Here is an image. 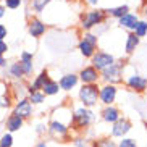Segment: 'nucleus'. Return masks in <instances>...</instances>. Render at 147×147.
<instances>
[{
    "mask_svg": "<svg viewBox=\"0 0 147 147\" xmlns=\"http://www.w3.org/2000/svg\"><path fill=\"white\" fill-rule=\"evenodd\" d=\"M97 95H99V91H97V86L94 84H89V86H84L79 92V97H81L82 104L87 105V107H91L97 102Z\"/></svg>",
    "mask_w": 147,
    "mask_h": 147,
    "instance_id": "obj_1",
    "label": "nucleus"
},
{
    "mask_svg": "<svg viewBox=\"0 0 147 147\" xmlns=\"http://www.w3.org/2000/svg\"><path fill=\"white\" fill-rule=\"evenodd\" d=\"M15 115H18V117H21L23 120L24 118H29L31 113H32V104H31L28 99H21L18 100L16 105H15Z\"/></svg>",
    "mask_w": 147,
    "mask_h": 147,
    "instance_id": "obj_2",
    "label": "nucleus"
},
{
    "mask_svg": "<svg viewBox=\"0 0 147 147\" xmlns=\"http://www.w3.org/2000/svg\"><path fill=\"white\" fill-rule=\"evenodd\" d=\"M113 65V57L108 53L99 52L97 55H94V68L97 69H105L107 66Z\"/></svg>",
    "mask_w": 147,
    "mask_h": 147,
    "instance_id": "obj_3",
    "label": "nucleus"
},
{
    "mask_svg": "<svg viewBox=\"0 0 147 147\" xmlns=\"http://www.w3.org/2000/svg\"><path fill=\"white\" fill-rule=\"evenodd\" d=\"M74 123L79 126V128H84L91 123V112H87L86 108H79L74 113Z\"/></svg>",
    "mask_w": 147,
    "mask_h": 147,
    "instance_id": "obj_4",
    "label": "nucleus"
},
{
    "mask_svg": "<svg viewBox=\"0 0 147 147\" xmlns=\"http://www.w3.org/2000/svg\"><path fill=\"white\" fill-rule=\"evenodd\" d=\"M131 129V123L128 120H117L115 121V125H113V136H117V138H121V136H125L128 131Z\"/></svg>",
    "mask_w": 147,
    "mask_h": 147,
    "instance_id": "obj_5",
    "label": "nucleus"
},
{
    "mask_svg": "<svg viewBox=\"0 0 147 147\" xmlns=\"http://www.w3.org/2000/svg\"><path fill=\"white\" fill-rule=\"evenodd\" d=\"M23 123H24V120H23L21 117H18V115H15V113H11L8 118H7V129H8V133H15V131H20L23 128Z\"/></svg>",
    "mask_w": 147,
    "mask_h": 147,
    "instance_id": "obj_6",
    "label": "nucleus"
},
{
    "mask_svg": "<svg viewBox=\"0 0 147 147\" xmlns=\"http://www.w3.org/2000/svg\"><path fill=\"white\" fill-rule=\"evenodd\" d=\"M45 32V24L40 23L39 20H31L29 21V34L32 37H39Z\"/></svg>",
    "mask_w": 147,
    "mask_h": 147,
    "instance_id": "obj_7",
    "label": "nucleus"
},
{
    "mask_svg": "<svg viewBox=\"0 0 147 147\" xmlns=\"http://www.w3.org/2000/svg\"><path fill=\"white\" fill-rule=\"evenodd\" d=\"M115 94H117V89L113 86H105L102 91H100V99L104 104H112L115 100Z\"/></svg>",
    "mask_w": 147,
    "mask_h": 147,
    "instance_id": "obj_8",
    "label": "nucleus"
},
{
    "mask_svg": "<svg viewBox=\"0 0 147 147\" xmlns=\"http://www.w3.org/2000/svg\"><path fill=\"white\" fill-rule=\"evenodd\" d=\"M100 21H102V13H100V11H91V13L86 16L84 23H82V28L89 29V28H92L94 24H97V23H100Z\"/></svg>",
    "mask_w": 147,
    "mask_h": 147,
    "instance_id": "obj_9",
    "label": "nucleus"
},
{
    "mask_svg": "<svg viewBox=\"0 0 147 147\" xmlns=\"http://www.w3.org/2000/svg\"><path fill=\"white\" fill-rule=\"evenodd\" d=\"M47 71H42V73L37 76V79H36L32 84L29 86V94H32V92H36V91H39V89H42V86L45 84V81H47Z\"/></svg>",
    "mask_w": 147,
    "mask_h": 147,
    "instance_id": "obj_10",
    "label": "nucleus"
},
{
    "mask_svg": "<svg viewBox=\"0 0 147 147\" xmlns=\"http://www.w3.org/2000/svg\"><path fill=\"white\" fill-rule=\"evenodd\" d=\"M128 84H129L133 89H138V91H144L147 87V81L144 78H141V76H131V78L128 79Z\"/></svg>",
    "mask_w": 147,
    "mask_h": 147,
    "instance_id": "obj_11",
    "label": "nucleus"
},
{
    "mask_svg": "<svg viewBox=\"0 0 147 147\" xmlns=\"http://www.w3.org/2000/svg\"><path fill=\"white\" fill-rule=\"evenodd\" d=\"M76 82H78V78H76L74 74H66V76H63V78H61L60 86H61V89L69 91V89H71L74 84H76Z\"/></svg>",
    "mask_w": 147,
    "mask_h": 147,
    "instance_id": "obj_12",
    "label": "nucleus"
},
{
    "mask_svg": "<svg viewBox=\"0 0 147 147\" xmlns=\"http://www.w3.org/2000/svg\"><path fill=\"white\" fill-rule=\"evenodd\" d=\"M81 79L84 82H94L95 79H97V71H95V68L92 66V68H84L81 71Z\"/></svg>",
    "mask_w": 147,
    "mask_h": 147,
    "instance_id": "obj_13",
    "label": "nucleus"
},
{
    "mask_svg": "<svg viewBox=\"0 0 147 147\" xmlns=\"http://www.w3.org/2000/svg\"><path fill=\"white\" fill-rule=\"evenodd\" d=\"M120 24L125 28H131V29H134L136 28V24H138V18L134 16V15H128L126 13L125 16L120 18Z\"/></svg>",
    "mask_w": 147,
    "mask_h": 147,
    "instance_id": "obj_14",
    "label": "nucleus"
},
{
    "mask_svg": "<svg viewBox=\"0 0 147 147\" xmlns=\"http://www.w3.org/2000/svg\"><path fill=\"white\" fill-rule=\"evenodd\" d=\"M104 120L105 121H110V123H115L117 120H120V113H118L117 108L113 107H108L104 110Z\"/></svg>",
    "mask_w": 147,
    "mask_h": 147,
    "instance_id": "obj_15",
    "label": "nucleus"
},
{
    "mask_svg": "<svg viewBox=\"0 0 147 147\" xmlns=\"http://www.w3.org/2000/svg\"><path fill=\"white\" fill-rule=\"evenodd\" d=\"M42 91L44 94H47V95H53L58 92V84H57L55 81H50V79H47L45 81V84L42 86Z\"/></svg>",
    "mask_w": 147,
    "mask_h": 147,
    "instance_id": "obj_16",
    "label": "nucleus"
},
{
    "mask_svg": "<svg viewBox=\"0 0 147 147\" xmlns=\"http://www.w3.org/2000/svg\"><path fill=\"white\" fill-rule=\"evenodd\" d=\"M50 131H52L53 134L63 136V134L68 131V128H66V125H63V123H60V121H52V123H50Z\"/></svg>",
    "mask_w": 147,
    "mask_h": 147,
    "instance_id": "obj_17",
    "label": "nucleus"
},
{
    "mask_svg": "<svg viewBox=\"0 0 147 147\" xmlns=\"http://www.w3.org/2000/svg\"><path fill=\"white\" fill-rule=\"evenodd\" d=\"M139 44V37L136 34H129L128 36V42H126V52L131 53L136 49V45Z\"/></svg>",
    "mask_w": 147,
    "mask_h": 147,
    "instance_id": "obj_18",
    "label": "nucleus"
},
{
    "mask_svg": "<svg viewBox=\"0 0 147 147\" xmlns=\"http://www.w3.org/2000/svg\"><path fill=\"white\" fill-rule=\"evenodd\" d=\"M79 50H81V53L84 57H91L92 53H94V45L86 42V40H82V42L79 44Z\"/></svg>",
    "mask_w": 147,
    "mask_h": 147,
    "instance_id": "obj_19",
    "label": "nucleus"
},
{
    "mask_svg": "<svg viewBox=\"0 0 147 147\" xmlns=\"http://www.w3.org/2000/svg\"><path fill=\"white\" fill-rule=\"evenodd\" d=\"M118 71H120V68H118L117 65H110V66H107V68H105V71H104V78H105V79L117 78Z\"/></svg>",
    "mask_w": 147,
    "mask_h": 147,
    "instance_id": "obj_20",
    "label": "nucleus"
},
{
    "mask_svg": "<svg viewBox=\"0 0 147 147\" xmlns=\"http://www.w3.org/2000/svg\"><path fill=\"white\" fill-rule=\"evenodd\" d=\"M10 74L13 76V78H21L23 74V68H21V63L20 61H16V63H13V65L10 66Z\"/></svg>",
    "mask_w": 147,
    "mask_h": 147,
    "instance_id": "obj_21",
    "label": "nucleus"
},
{
    "mask_svg": "<svg viewBox=\"0 0 147 147\" xmlns=\"http://www.w3.org/2000/svg\"><path fill=\"white\" fill-rule=\"evenodd\" d=\"M13 146V136L11 133H5L0 138V147H11Z\"/></svg>",
    "mask_w": 147,
    "mask_h": 147,
    "instance_id": "obj_22",
    "label": "nucleus"
},
{
    "mask_svg": "<svg viewBox=\"0 0 147 147\" xmlns=\"http://www.w3.org/2000/svg\"><path fill=\"white\" fill-rule=\"evenodd\" d=\"M29 102H32V104H42L44 102V92H39V91H36L32 92V94H29Z\"/></svg>",
    "mask_w": 147,
    "mask_h": 147,
    "instance_id": "obj_23",
    "label": "nucleus"
},
{
    "mask_svg": "<svg viewBox=\"0 0 147 147\" xmlns=\"http://www.w3.org/2000/svg\"><path fill=\"white\" fill-rule=\"evenodd\" d=\"M134 29H136V36H138V37H142V36L147 32V23L139 21L138 24H136V28H134Z\"/></svg>",
    "mask_w": 147,
    "mask_h": 147,
    "instance_id": "obj_24",
    "label": "nucleus"
},
{
    "mask_svg": "<svg viewBox=\"0 0 147 147\" xmlns=\"http://www.w3.org/2000/svg\"><path fill=\"white\" fill-rule=\"evenodd\" d=\"M126 11H128V7L126 5H123V7H118V8H115V10H110V13L113 15V16H125L126 15Z\"/></svg>",
    "mask_w": 147,
    "mask_h": 147,
    "instance_id": "obj_25",
    "label": "nucleus"
},
{
    "mask_svg": "<svg viewBox=\"0 0 147 147\" xmlns=\"http://www.w3.org/2000/svg\"><path fill=\"white\" fill-rule=\"evenodd\" d=\"M49 2H50V0H32V5H34V8L37 10V11H40Z\"/></svg>",
    "mask_w": 147,
    "mask_h": 147,
    "instance_id": "obj_26",
    "label": "nucleus"
},
{
    "mask_svg": "<svg viewBox=\"0 0 147 147\" xmlns=\"http://www.w3.org/2000/svg\"><path fill=\"white\" fill-rule=\"evenodd\" d=\"M20 5H21V0H5V7H7V8L15 10V8H18Z\"/></svg>",
    "mask_w": 147,
    "mask_h": 147,
    "instance_id": "obj_27",
    "label": "nucleus"
},
{
    "mask_svg": "<svg viewBox=\"0 0 147 147\" xmlns=\"http://www.w3.org/2000/svg\"><path fill=\"white\" fill-rule=\"evenodd\" d=\"M20 63H21V68L24 74H29L32 71V61H20Z\"/></svg>",
    "mask_w": 147,
    "mask_h": 147,
    "instance_id": "obj_28",
    "label": "nucleus"
},
{
    "mask_svg": "<svg viewBox=\"0 0 147 147\" xmlns=\"http://www.w3.org/2000/svg\"><path fill=\"white\" fill-rule=\"evenodd\" d=\"M10 105H11V99H10L8 95H2V97H0V107L8 108Z\"/></svg>",
    "mask_w": 147,
    "mask_h": 147,
    "instance_id": "obj_29",
    "label": "nucleus"
},
{
    "mask_svg": "<svg viewBox=\"0 0 147 147\" xmlns=\"http://www.w3.org/2000/svg\"><path fill=\"white\" fill-rule=\"evenodd\" d=\"M118 147H138V146H136V142H134L133 139H123Z\"/></svg>",
    "mask_w": 147,
    "mask_h": 147,
    "instance_id": "obj_30",
    "label": "nucleus"
},
{
    "mask_svg": "<svg viewBox=\"0 0 147 147\" xmlns=\"http://www.w3.org/2000/svg\"><path fill=\"white\" fill-rule=\"evenodd\" d=\"M20 61H32V53L23 52L21 53V60H20Z\"/></svg>",
    "mask_w": 147,
    "mask_h": 147,
    "instance_id": "obj_31",
    "label": "nucleus"
},
{
    "mask_svg": "<svg viewBox=\"0 0 147 147\" xmlns=\"http://www.w3.org/2000/svg\"><path fill=\"white\" fill-rule=\"evenodd\" d=\"M84 40H86V42H89V44H92V45H95L97 37H95V36H92V34H87V36H84Z\"/></svg>",
    "mask_w": 147,
    "mask_h": 147,
    "instance_id": "obj_32",
    "label": "nucleus"
},
{
    "mask_svg": "<svg viewBox=\"0 0 147 147\" xmlns=\"http://www.w3.org/2000/svg\"><path fill=\"white\" fill-rule=\"evenodd\" d=\"M97 147H117V146H115L112 141H100V142L97 144Z\"/></svg>",
    "mask_w": 147,
    "mask_h": 147,
    "instance_id": "obj_33",
    "label": "nucleus"
},
{
    "mask_svg": "<svg viewBox=\"0 0 147 147\" xmlns=\"http://www.w3.org/2000/svg\"><path fill=\"white\" fill-rule=\"evenodd\" d=\"M7 37V28L3 24H0V40H3Z\"/></svg>",
    "mask_w": 147,
    "mask_h": 147,
    "instance_id": "obj_34",
    "label": "nucleus"
},
{
    "mask_svg": "<svg viewBox=\"0 0 147 147\" xmlns=\"http://www.w3.org/2000/svg\"><path fill=\"white\" fill-rule=\"evenodd\" d=\"M74 144H76L78 147H89L87 141H82V139H76V141H74Z\"/></svg>",
    "mask_w": 147,
    "mask_h": 147,
    "instance_id": "obj_35",
    "label": "nucleus"
},
{
    "mask_svg": "<svg viewBox=\"0 0 147 147\" xmlns=\"http://www.w3.org/2000/svg\"><path fill=\"white\" fill-rule=\"evenodd\" d=\"M7 50H8V45H7V44L3 42V40H0V55H3V53L7 52Z\"/></svg>",
    "mask_w": 147,
    "mask_h": 147,
    "instance_id": "obj_36",
    "label": "nucleus"
},
{
    "mask_svg": "<svg viewBox=\"0 0 147 147\" xmlns=\"http://www.w3.org/2000/svg\"><path fill=\"white\" fill-rule=\"evenodd\" d=\"M5 65H7V60H5L3 55H0V66H5Z\"/></svg>",
    "mask_w": 147,
    "mask_h": 147,
    "instance_id": "obj_37",
    "label": "nucleus"
},
{
    "mask_svg": "<svg viewBox=\"0 0 147 147\" xmlns=\"http://www.w3.org/2000/svg\"><path fill=\"white\" fill-rule=\"evenodd\" d=\"M3 15H5V7L0 5V18H3Z\"/></svg>",
    "mask_w": 147,
    "mask_h": 147,
    "instance_id": "obj_38",
    "label": "nucleus"
},
{
    "mask_svg": "<svg viewBox=\"0 0 147 147\" xmlns=\"http://www.w3.org/2000/svg\"><path fill=\"white\" fill-rule=\"evenodd\" d=\"M37 147H47V144H45V142H39V144H37Z\"/></svg>",
    "mask_w": 147,
    "mask_h": 147,
    "instance_id": "obj_39",
    "label": "nucleus"
},
{
    "mask_svg": "<svg viewBox=\"0 0 147 147\" xmlns=\"http://www.w3.org/2000/svg\"><path fill=\"white\" fill-rule=\"evenodd\" d=\"M87 2H89V3H97L99 0H87Z\"/></svg>",
    "mask_w": 147,
    "mask_h": 147,
    "instance_id": "obj_40",
    "label": "nucleus"
}]
</instances>
